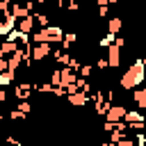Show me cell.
Returning a JSON list of instances; mask_svg holds the SVG:
<instances>
[{
	"instance_id": "cb8c5ba5",
	"label": "cell",
	"mask_w": 146,
	"mask_h": 146,
	"mask_svg": "<svg viewBox=\"0 0 146 146\" xmlns=\"http://www.w3.org/2000/svg\"><path fill=\"white\" fill-rule=\"evenodd\" d=\"M78 75H80V78H91V64H82V66L78 68Z\"/></svg>"
},
{
	"instance_id": "f546056e",
	"label": "cell",
	"mask_w": 146,
	"mask_h": 146,
	"mask_svg": "<svg viewBox=\"0 0 146 146\" xmlns=\"http://www.w3.org/2000/svg\"><path fill=\"white\" fill-rule=\"evenodd\" d=\"M5 100H7V91L0 87V103H5Z\"/></svg>"
},
{
	"instance_id": "2e32d148",
	"label": "cell",
	"mask_w": 146,
	"mask_h": 146,
	"mask_svg": "<svg viewBox=\"0 0 146 146\" xmlns=\"http://www.w3.org/2000/svg\"><path fill=\"white\" fill-rule=\"evenodd\" d=\"M75 41H78V34H75V32H64V39H62V43H59V46H62V50L66 52Z\"/></svg>"
},
{
	"instance_id": "1f68e13d",
	"label": "cell",
	"mask_w": 146,
	"mask_h": 146,
	"mask_svg": "<svg viewBox=\"0 0 146 146\" xmlns=\"http://www.w3.org/2000/svg\"><path fill=\"white\" fill-rule=\"evenodd\" d=\"M100 146H116V144H112V141H103Z\"/></svg>"
},
{
	"instance_id": "5bb4252c",
	"label": "cell",
	"mask_w": 146,
	"mask_h": 146,
	"mask_svg": "<svg viewBox=\"0 0 146 146\" xmlns=\"http://www.w3.org/2000/svg\"><path fill=\"white\" fill-rule=\"evenodd\" d=\"M16 50H18V43H14V41H2L0 43V57H11Z\"/></svg>"
},
{
	"instance_id": "ffe728a7",
	"label": "cell",
	"mask_w": 146,
	"mask_h": 146,
	"mask_svg": "<svg viewBox=\"0 0 146 146\" xmlns=\"http://www.w3.org/2000/svg\"><path fill=\"white\" fill-rule=\"evenodd\" d=\"M125 137H128V132H123V130H112V132H110V141H112V144H119V141L125 139Z\"/></svg>"
},
{
	"instance_id": "603a6c76",
	"label": "cell",
	"mask_w": 146,
	"mask_h": 146,
	"mask_svg": "<svg viewBox=\"0 0 146 146\" xmlns=\"http://www.w3.org/2000/svg\"><path fill=\"white\" fill-rule=\"evenodd\" d=\"M80 66H82V62H80L75 55H73V57L68 59V64H66V68H71V71H75V73H78V68H80Z\"/></svg>"
},
{
	"instance_id": "9c48e42d",
	"label": "cell",
	"mask_w": 146,
	"mask_h": 146,
	"mask_svg": "<svg viewBox=\"0 0 146 146\" xmlns=\"http://www.w3.org/2000/svg\"><path fill=\"white\" fill-rule=\"evenodd\" d=\"M34 18L32 16H27V18H21V21H16V30H21L23 34H32L34 32Z\"/></svg>"
},
{
	"instance_id": "44dd1931",
	"label": "cell",
	"mask_w": 146,
	"mask_h": 146,
	"mask_svg": "<svg viewBox=\"0 0 146 146\" xmlns=\"http://www.w3.org/2000/svg\"><path fill=\"white\" fill-rule=\"evenodd\" d=\"M114 39H116V34H110V32H107V34L98 41V46H100V48H110V46L114 43Z\"/></svg>"
},
{
	"instance_id": "e0dca14e",
	"label": "cell",
	"mask_w": 146,
	"mask_h": 146,
	"mask_svg": "<svg viewBox=\"0 0 146 146\" xmlns=\"http://www.w3.org/2000/svg\"><path fill=\"white\" fill-rule=\"evenodd\" d=\"M21 64H23V59H21V57H18L16 52H14L11 57H7V71H9V73H16Z\"/></svg>"
},
{
	"instance_id": "d4e9b609",
	"label": "cell",
	"mask_w": 146,
	"mask_h": 146,
	"mask_svg": "<svg viewBox=\"0 0 146 146\" xmlns=\"http://www.w3.org/2000/svg\"><path fill=\"white\" fill-rule=\"evenodd\" d=\"M9 119H11V121H23V119H25V114H23V112H18V110H11V112H9Z\"/></svg>"
},
{
	"instance_id": "83f0119b",
	"label": "cell",
	"mask_w": 146,
	"mask_h": 146,
	"mask_svg": "<svg viewBox=\"0 0 146 146\" xmlns=\"http://www.w3.org/2000/svg\"><path fill=\"white\" fill-rule=\"evenodd\" d=\"M114 46H116V48H123V46H125V39H123V36H116V39H114Z\"/></svg>"
},
{
	"instance_id": "836d02e7",
	"label": "cell",
	"mask_w": 146,
	"mask_h": 146,
	"mask_svg": "<svg viewBox=\"0 0 146 146\" xmlns=\"http://www.w3.org/2000/svg\"><path fill=\"white\" fill-rule=\"evenodd\" d=\"M0 121H2V112H0Z\"/></svg>"
},
{
	"instance_id": "8fae6325",
	"label": "cell",
	"mask_w": 146,
	"mask_h": 146,
	"mask_svg": "<svg viewBox=\"0 0 146 146\" xmlns=\"http://www.w3.org/2000/svg\"><path fill=\"white\" fill-rule=\"evenodd\" d=\"M144 144H146V135L137 132L135 137H125V139H121L116 146H144Z\"/></svg>"
},
{
	"instance_id": "7a4b0ae2",
	"label": "cell",
	"mask_w": 146,
	"mask_h": 146,
	"mask_svg": "<svg viewBox=\"0 0 146 146\" xmlns=\"http://www.w3.org/2000/svg\"><path fill=\"white\" fill-rule=\"evenodd\" d=\"M30 36H32V43H50V46H55V43H62L64 30L59 25H48L43 30H34Z\"/></svg>"
},
{
	"instance_id": "6da1fadb",
	"label": "cell",
	"mask_w": 146,
	"mask_h": 146,
	"mask_svg": "<svg viewBox=\"0 0 146 146\" xmlns=\"http://www.w3.org/2000/svg\"><path fill=\"white\" fill-rule=\"evenodd\" d=\"M144 80H146V64H144V59H135V62L125 68V73H121L119 84H121V89L132 91V89L141 87Z\"/></svg>"
},
{
	"instance_id": "277c9868",
	"label": "cell",
	"mask_w": 146,
	"mask_h": 146,
	"mask_svg": "<svg viewBox=\"0 0 146 146\" xmlns=\"http://www.w3.org/2000/svg\"><path fill=\"white\" fill-rule=\"evenodd\" d=\"M105 59H107V66L110 68H119L121 66V48H116L114 43L107 48V52H105Z\"/></svg>"
},
{
	"instance_id": "30bf717a",
	"label": "cell",
	"mask_w": 146,
	"mask_h": 146,
	"mask_svg": "<svg viewBox=\"0 0 146 146\" xmlns=\"http://www.w3.org/2000/svg\"><path fill=\"white\" fill-rule=\"evenodd\" d=\"M132 100L139 110H146V87H137L132 89Z\"/></svg>"
},
{
	"instance_id": "5b68a950",
	"label": "cell",
	"mask_w": 146,
	"mask_h": 146,
	"mask_svg": "<svg viewBox=\"0 0 146 146\" xmlns=\"http://www.w3.org/2000/svg\"><path fill=\"white\" fill-rule=\"evenodd\" d=\"M34 94V87H32V82H18L16 87H14V96L18 98V100H30V96Z\"/></svg>"
},
{
	"instance_id": "4316f807",
	"label": "cell",
	"mask_w": 146,
	"mask_h": 146,
	"mask_svg": "<svg viewBox=\"0 0 146 146\" xmlns=\"http://www.w3.org/2000/svg\"><path fill=\"white\" fill-rule=\"evenodd\" d=\"M107 14H110V7H107V5L98 7V16H100V18H107Z\"/></svg>"
},
{
	"instance_id": "d6986e66",
	"label": "cell",
	"mask_w": 146,
	"mask_h": 146,
	"mask_svg": "<svg viewBox=\"0 0 146 146\" xmlns=\"http://www.w3.org/2000/svg\"><path fill=\"white\" fill-rule=\"evenodd\" d=\"M48 82H50L52 87H59V82H62V68H55V71L50 73V78H48Z\"/></svg>"
},
{
	"instance_id": "484cf974",
	"label": "cell",
	"mask_w": 146,
	"mask_h": 146,
	"mask_svg": "<svg viewBox=\"0 0 146 146\" xmlns=\"http://www.w3.org/2000/svg\"><path fill=\"white\" fill-rule=\"evenodd\" d=\"M96 68H98V71H105V68H107V59H105V55L96 59Z\"/></svg>"
},
{
	"instance_id": "f1b7e54d",
	"label": "cell",
	"mask_w": 146,
	"mask_h": 146,
	"mask_svg": "<svg viewBox=\"0 0 146 146\" xmlns=\"http://www.w3.org/2000/svg\"><path fill=\"white\" fill-rule=\"evenodd\" d=\"M7 71V57H0V73Z\"/></svg>"
},
{
	"instance_id": "e575fe53",
	"label": "cell",
	"mask_w": 146,
	"mask_h": 146,
	"mask_svg": "<svg viewBox=\"0 0 146 146\" xmlns=\"http://www.w3.org/2000/svg\"><path fill=\"white\" fill-rule=\"evenodd\" d=\"M0 146H2V144H0Z\"/></svg>"
},
{
	"instance_id": "7402d4cb",
	"label": "cell",
	"mask_w": 146,
	"mask_h": 146,
	"mask_svg": "<svg viewBox=\"0 0 146 146\" xmlns=\"http://www.w3.org/2000/svg\"><path fill=\"white\" fill-rule=\"evenodd\" d=\"M16 110H18V112H23V114L27 116V114L32 112V103H30V100H18V107H16Z\"/></svg>"
},
{
	"instance_id": "8992f818",
	"label": "cell",
	"mask_w": 146,
	"mask_h": 146,
	"mask_svg": "<svg viewBox=\"0 0 146 146\" xmlns=\"http://www.w3.org/2000/svg\"><path fill=\"white\" fill-rule=\"evenodd\" d=\"M123 116H125V107L123 105H110V110L105 112V121H112V123L123 121Z\"/></svg>"
},
{
	"instance_id": "3957f363",
	"label": "cell",
	"mask_w": 146,
	"mask_h": 146,
	"mask_svg": "<svg viewBox=\"0 0 146 146\" xmlns=\"http://www.w3.org/2000/svg\"><path fill=\"white\" fill-rule=\"evenodd\" d=\"M52 52L50 43H32V62H43Z\"/></svg>"
},
{
	"instance_id": "52a82bcc",
	"label": "cell",
	"mask_w": 146,
	"mask_h": 146,
	"mask_svg": "<svg viewBox=\"0 0 146 146\" xmlns=\"http://www.w3.org/2000/svg\"><path fill=\"white\" fill-rule=\"evenodd\" d=\"M66 100L73 105V107H84L89 103V96L82 94V91H75V94H66Z\"/></svg>"
},
{
	"instance_id": "d6a6232c",
	"label": "cell",
	"mask_w": 146,
	"mask_h": 146,
	"mask_svg": "<svg viewBox=\"0 0 146 146\" xmlns=\"http://www.w3.org/2000/svg\"><path fill=\"white\" fill-rule=\"evenodd\" d=\"M73 2H78V5H80V2H84V0H73Z\"/></svg>"
},
{
	"instance_id": "ba28073f",
	"label": "cell",
	"mask_w": 146,
	"mask_h": 146,
	"mask_svg": "<svg viewBox=\"0 0 146 146\" xmlns=\"http://www.w3.org/2000/svg\"><path fill=\"white\" fill-rule=\"evenodd\" d=\"M75 80H78V73L75 71H71V68H66V66H62V82H59V87H71V84H75Z\"/></svg>"
},
{
	"instance_id": "7c38bea8",
	"label": "cell",
	"mask_w": 146,
	"mask_h": 146,
	"mask_svg": "<svg viewBox=\"0 0 146 146\" xmlns=\"http://www.w3.org/2000/svg\"><path fill=\"white\" fill-rule=\"evenodd\" d=\"M11 30H16V18H11V16L0 18V36H7Z\"/></svg>"
},
{
	"instance_id": "4dcf8cb0",
	"label": "cell",
	"mask_w": 146,
	"mask_h": 146,
	"mask_svg": "<svg viewBox=\"0 0 146 146\" xmlns=\"http://www.w3.org/2000/svg\"><path fill=\"white\" fill-rule=\"evenodd\" d=\"M91 2H96L98 7H103V5H107V7H110V0H91Z\"/></svg>"
},
{
	"instance_id": "9a60e30c",
	"label": "cell",
	"mask_w": 146,
	"mask_h": 146,
	"mask_svg": "<svg viewBox=\"0 0 146 146\" xmlns=\"http://www.w3.org/2000/svg\"><path fill=\"white\" fill-rule=\"evenodd\" d=\"M32 18H34V23H36L41 30L50 25V16H48V14H43V11H34V14H32Z\"/></svg>"
},
{
	"instance_id": "4fadbf2b",
	"label": "cell",
	"mask_w": 146,
	"mask_h": 146,
	"mask_svg": "<svg viewBox=\"0 0 146 146\" xmlns=\"http://www.w3.org/2000/svg\"><path fill=\"white\" fill-rule=\"evenodd\" d=\"M121 27H123V21H121L119 16H112V18H107V32H110V34H116V36H119Z\"/></svg>"
},
{
	"instance_id": "ac0fdd59",
	"label": "cell",
	"mask_w": 146,
	"mask_h": 146,
	"mask_svg": "<svg viewBox=\"0 0 146 146\" xmlns=\"http://www.w3.org/2000/svg\"><path fill=\"white\" fill-rule=\"evenodd\" d=\"M14 82H16V73H9V71L0 73V87H2V89L9 87V84H14Z\"/></svg>"
}]
</instances>
